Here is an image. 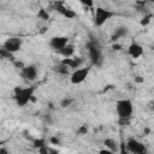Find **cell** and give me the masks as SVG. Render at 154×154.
<instances>
[{
	"mask_svg": "<svg viewBox=\"0 0 154 154\" xmlns=\"http://www.w3.org/2000/svg\"><path fill=\"white\" fill-rule=\"evenodd\" d=\"M85 47L88 49V55H89L91 64L95 66H101L103 63V57L101 52V45L97 37H94L90 35V38L88 40Z\"/></svg>",
	"mask_w": 154,
	"mask_h": 154,
	"instance_id": "6da1fadb",
	"label": "cell"
},
{
	"mask_svg": "<svg viewBox=\"0 0 154 154\" xmlns=\"http://www.w3.org/2000/svg\"><path fill=\"white\" fill-rule=\"evenodd\" d=\"M36 87L31 85V87H26V88H20V87H16L14 88V101L17 103V106L19 107H24L29 101L35 100L34 96V91H35Z\"/></svg>",
	"mask_w": 154,
	"mask_h": 154,
	"instance_id": "7a4b0ae2",
	"label": "cell"
},
{
	"mask_svg": "<svg viewBox=\"0 0 154 154\" xmlns=\"http://www.w3.org/2000/svg\"><path fill=\"white\" fill-rule=\"evenodd\" d=\"M116 111L119 118H131V114L134 112V106L131 100L129 99H122L116 102Z\"/></svg>",
	"mask_w": 154,
	"mask_h": 154,
	"instance_id": "3957f363",
	"label": "cell"
},
{
	"mask_svg": "<svg viewBox=\"0 0 154 154\" xmlns=\"http://www.w3.org/2000/svg\"><path fill=\"white\" fill-rule=\"evenodd\" d=\"M114 16H116V12L99 6V7H96L95 13H94V24L96 26H102L108 19H111Z\"/></svg>",
	"mask_w": 154,
	"mask_h": 154,
	"instance_id": "277c9868",
	"label": "cell"
},
{
	"mask_svg": "<svg viewBox=\"0 0 154 154\" xmlns=\"http://www.w3.org/2000/svg\"><path fill=\"white\" fill-rule=\"evenodd\" d=\"M90 69H91L90 66H87V67H81V69L73 70V72L71 73V77H70V82L72 84H79V83L84 82L90 72Z\"/></svg>",
	"mask_w": 154,
	"mask_h": 154,
	"instance_id": "5b68a950",
	"label": "cell"
},
{
	"mask_svg": "<svg viewBox=\"0 0 154 154\" xmlns=\"http://www.w3.org/2000/svg\"><path fill=\"white\" fill-rule=\"evenodd\" d=\"M126 150L134 154H144L147 152V148L142 142L135 138H130L126 141Z\"/></svg>",
	"mask_w": 154,
	"mask_h": 154,
	"instance_id": "8992f818",
	"label": "cell"
},
{
	"mask_svg": "<svg viewBox=\"0 0 154 154\" xmlns=\"http://www.w3.org/2000/svg\"><path fill=\"white\" fill-rule=\"evenodd\" d=\"M53 8H54L58 13H60L63 17H65V18H67V19H73V18L77 16V13H76L73 10L66 7L63 1H55V2L53 4Z\"/></svg>",
	"mask_w": 154,
	"mask_h": 154,
	"instance_id": "52a82bcc",
	"label": "cell"
},
{
	"mask_svg": "<svg viewBox=\"0 0 154 154\" xmlns=\"http://www.w3.org/2000/svg\"><path fill=\"white\" fill-rule=\"evenodd\" d=\"M20 76L23 77V79H25L28 82L35 81L37 78V67H36V65H25L20 70Z\"/></svg>",
	"mask_w": 154,
	"mask_h": 154,
	"instance_id": "ba28073f",
	"label": "cell"
},
{
	"mask_svg": "<svg viewBox=\"0 0 154 154\" xmlns=\"http://www.w3.org/2000/svg\"><path fill=\"white\" fill-rule=\"evenodd\" d=\"M22 45H23L22 38H19V37H10L4 42L2 47H5L7 51H10L12 53H16V52L20 51Z\"/></svg>",
	"mask_w": 154,
	"mask_h": 154,
	"instance_id": "9c48e42d",
	"label": "cell"
},
{
	"mask_svg": "<svg viewBox=\"0 0 154 154\" xmlns=\"http://www.w3.org/2000/svg\"><path fill=\"white\" fill-rule=\"evenodd\" d=\"M69 41H70V38L67 36H53L49 40V46H51L52 49L59 51L63 47H65L69 43Z\"/></svg>",
	"mask_w": 154,
	"mask_h": 154,
	"instance_id": "30bf717a",
	"label": "cell"
},
{
	"mask_svg": "<svg viewBox=\"0 0 154 154\" xmlns=\"http://www.w3.org/2000/svg\"><path fill=\"white\" fill-rule=\"evenodd\" d=\"M128 53L131 58L137 59L143 54V47L137 42H131L130 46L128 47Z\"/></svg>",
	"mask_w": 154,
	"mask_h": 154,
	"instance_id": "8fae6325",
	"label": "cell"
},
{
	"mask_svg": "<svg viewBox=\"0 0 154 154\" xmlns=\"http://www.w3.org/2000/svg\"><path fill=\"white\" fill-rule=\"evenodd\" d=\"M60 63L65 64L66 66H69L72 70H76L77 67H79L83 64V59L81 57H69V58H64Z\"/></svg>",
	"mask_w": 154,
	"mask_h": 154,
	"instance_id": "7c38bea8",
	"label": "cell"
},
{
	"mask_svg": "<svg viewBox=\"0 0 154 154\" xmlns=\"http://www.w3.org/2000/svg\"><path fill=\"white\" fill-rule=\"evenodd\" d=\"M128 32H129V29H128L126 26H124V25L118 26V28H116V30L113 31L111 38H112V41H117V40L122 38V37H125V36L128 35Z\"/></svg>",
	"mask_w": 154,
	"mask_h": 154,
	"instance_id": "4fadbf2b",
	"label": "cell"
},
{
	"mask_svg": "<svg viewBox=\"0 0 154 154\" xmlns=\"http://www.w3.org/2000/svg\"><path fill=\"white\" fill-rule=\"evenodd\" d=\"M55 52H57V54H59V55H61V57H64V58L72 57L73 53H75V45H72V43H67L65 47H63L61 49L55 51Z\"/></svg>",
	"mask_w": 154,
	"mask_h": 154,
	"instance_id": "5bb4252c",
	"label": "cell"
},
{
	"mask_svg": "<svg viewBox=\"0 0 154 154\" xmlns=\"http://www.w3.org/2000/svg\"><path fill=\"white\" fill-rule=\"evenodd\" d=\"M0 57H1V59L8 60V61H11V63H13V61L16 60V59H14V53L7 51L5 47H1V48H0Z\"/></svg>",
	"mask_w": 154,
	"mask_h": 154,
	"instance_id": "9a60e30c",
	"label": "cell"
},
{
	"mask_svg": "<svg viewBox=\"0 0 154 154\" xmlns=\"http://www.w3.org/2000/svg\"><path fill=\"white\" fill-rule=\"evenodd\" d=\"M53 70H54L57 73H59V75H64V76H66V75L70 73V67L66 66V65L63 64V63H59L58 65H55V66L53 67Z\"/></svg>",
	"mask_w": 154,
	"mask_h": 154,
	"instance_id": "2e32d148",
	"label": "cell"
},
{
	"mask_svg": "<svg viewBox=\"0 0 154 154\" xmlns=\"http://www.w3.org/2000/svg\"><path fill=\"white\" fill-rule=\"evenodd\" d=\"M103 144H105V147L108 148V150H111L112 153H114V152L118 150V144H117V142H116L113 138H105V140H103Z\"/></svg>",
	"mask_w": 154,
	"mask_h": 154,
	"instance_id": "e0dca14e",
	"label": "cell"
},
{
	"mask_svg": "<svg viewBox=\"0 0 154 154\" xmlns=\"http://www.w3.org/2000/svg\"><path fill=\"white\" fill-rule=\"evenodd\" d=\"M32 146H34L35 148L40 149V148L47 146V141H46L45 138H42V137H41V138H34V140H32Z\"/></svg>",
	"mask_w": 154,
	"mask_h": 154,
	"instance_id": "ac0fdd59",
	"label": "cell"
},
{
	"mask_svg": "<svg viewBox=\"0 0 154 154\" xmlns=\"http://www.w3.org/2000/svg\"><path fill=\"white\" fill-rule=\"evenodd\" d=\"M37 17L40 18V19H42V20H49V13H48V11L47 10H45V8H40L38 10V12H37Z\"/></svg>",
	"mask_w": 154,
	"mask_h": 154,
	"instance_id": "d6986e66",
	"label": "cell"
},
{
	"mask_svg": "<svg viewBox=\"0 0 154 154\" xmlns=\"http://www.w3.org/2000/svg\"><path fill=\"white\" fill-rule=\"evenodd\" d=\"M72 102H73V99H71V97H66V99H63V100L60 101V106H61L63 108H66V107L71 106Z\"/></svg>",
	"mask_w": 154,
	"mask_h": 154,
	"instance_id": "ffe728a7",
	"label": "cell"
},
{
	"mask_svg": "<svg viewBox=\"0 0 154 154\" xmlns=\"http://www.w3.org/2000/svg\"><path fill=\"white\" fill-rule=\"evenodd\" d=\"M152 17H153V16H152L150 13H147V14H144V16H143V18H142V19H141V22H140V23H141V25H147V24L150 22Z\"/></svg>",
	"mask_w": 154,
	"mask_h": 154,
	"instance_id": "44dd1931",
	"label": "cell"
},
{
	"mask_svg": "<svg viewBox=\"0 0 154 154\" xmlns=\"http://www.w3.org/2000/svg\"><path fill=\"white\" fill-rule=\"evenodd\" d=\"M87 132H88V125L87 124H83L77 129V134L78 135H85Z\"/></svg>",
	"mask_w": 154,
	"mask_h": 154,
	"instance_id": "7402d4cb",
	"label": "cell"
},
{
	"mask_svg": "<svg viewBox=\"0 0 154 154\" xmlns=\"http://www.w3.org/2000/svg\"><path fill=\"white\" fill-rule=\"evenodd\" d=\"M77 1H79L82 5H84L88 8H93L94 6V0H77Z\"/></svg>",
	"mask_w": 154,
	"mask_h": 154,
	"instance_id": "603a6c76",
	"label": "cell"
},
{
	"mask_svg": "<svg viewBox=\"0 0 154 154\" xmlns=\"http://www.w3.org/2000/svg\"><path fill=\"white\" fill-rule=\"evenodd\" d=\"M12 64H13V66H14L16 69H18L19 71L25 66V65H24V63H23V61H19V60H14Z\"/></svg>",
	"mask_w": 154,
	"mask_h": 154,
	"instance_id": "cb8c5ba5",
	"label": "cell"
},
{
	"mask_svg": "<svg viewBox=\"0 0 154 154\" xmlns=\"http://www.w3.org/2000/svg\"><path fill=\"white\" fill-rule=\"evenodd\" d=\"M118 123H119L120 126H126V125H129V123H130V118H119Z\"/></svg>",
	"mask_w": 154,
	"mask_h": 154,
	"instance_id": "d4e9b609",
	"label": "cell"
},
{
	"mask_svg": "<svg viewBox=\"0 0 154 154\" xmlns=\"http://www.w3.org/2000/svg\"><path fill=\"white\" fill-rule=\"evenodd\" d=\"M49 142H51L52 144H60V140L58 138V136H52V137L49 138Z\"/></svg>",
	"mask_w": 154,
	"mask_h": 154,
	"instance_id": "484cf974",
	"label": "cell"
},
{
	"mask_svg": "<svg viewBox=\"0 0 154 154\" xmlns=\"http://www.w3.org/2000/svg\"><path fill=\"white\" fill-rule=\"evenodd\" d=\"M43 119H45V122H46V123H48V124H52V123H53V120H52V118H51V116H49V114H45Z\"/></svg>",
	"mask_w": 154,
	"mask_h": 154,
	"instance_id": "4316f807",
	"label": "cell"
},
{
	"mask_svg": "<svg viewBox=\"0 0 154 154\" xmlns=\"http://www.w3.org/2000/svg\"><path fill=\"white\" fill-rule=\"evenodd\" d=\"M135 81L138 82V83H141V82H143V78H141V76H137V77L135 78Z\"/></svg>",
	"mask_w": 154,
	"mask_h": 154,
	"instance_id": "83f0119b",
	"label": "cell"
},
{
	"mask_svg": "<svg viewBox=\"0 0 154 154\" xmlns=\"http://www.w3.org/2000/svg\"><path fill=\"white\" fill-rule=\"evenodd\" d=\"M0 153H1V154H6V153H7V150H6L5 148H0Z\"/></svg>",
	"mask_w": 154,
	"mask_h": 154,
	"instance_id": "f1b7e54d",
	"label": "cell"
},
{
	"mask_svg": "<svg viewBox=\"0 0 154 154\" xmlns=\"http://www.w3.org/2000/svg\"><path fill=\"white\" fill-rule=\"evenodd\" d=\"M113 49H117L118 51V49H120V46L119 45H113Z\"/></svg>",
	"mask_w": 154,
	"mask_h": 154,
	"instance_id": "f546056e",
	"label": "cell"
},
{
	"mask_svg": "<svg viewBox=\"0 0 154 154\" xmlns=\"http://www.w3.org/2000/svg\"><path fill=\"white\" fill-rule=\"evenodd\" d=\"M147 1H149V2H154V0H147Z\"/></svg>",
	"mask_w": 154,
	"mask_h": 154,
	"instance_id": "4dcf8cb0",
	"label": "cell"
}]
</instances>
